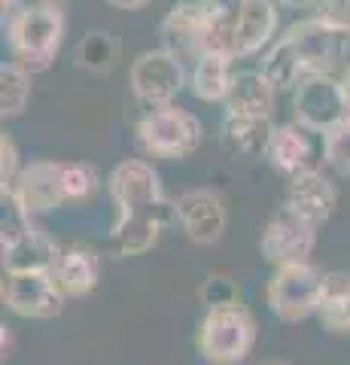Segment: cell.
I'll return each instance as SVG.
<instances>
[{"mask_svg":"<svg viewBox=\"0 0 350 365\" xmlns=\"http://www.w3.org/2000/svg\"><path fill=\"white\" fill-rule=\"evenodd\" d=\"M323 277L311 262H296V265L271 268L268 287H265V304L280 323H302L308 317H317L320 295H323Z\"/></svg>","mask_w":350,"mask_h":365,"instance_id":"5","label":"cell"},{"mask_svg":"<svg viewBox=\"0 0 350 365\" xmlns=\"http://www.w3.org/2000/svg\"><path fill=\"white\" fill-rule=\"evenodd\" d=\"M265 158H268V165L274 170H280L287 180L308 174V170H317L320 162H326L323 134L296 122V119L284 122L274 128V134H271Z\"/></svg>","mask_w":350,"mask_h":365,"instance_id":"12","label":"cell"},{"mask_svg":"<svg viewBox=\"0 0 350 365\" xmlns=\"http://www.w3.org/2000/svg\"><path fill=\"white\" fill-rule=\"evenodd\" d=\"M274 128L277 125H271V119L265 116H225L222 146L238 158H265Z\"/></svg>","mask_w":350,"mask_h":365,"instance_id":"21","label":"cell"},{"mask_svg":"<svg viewBox=\"0 0 350 365\" xmlns=\"http://www.w3.org/2000/svg\"><path fill=\"white\" fill-rule=\"evenodd\" d=\"M21 155H19V146L13 140V134H0V198L9 195V189L16 186V180L21 174Z\"/></svg>","mask_w":350,"mask_h":365,"instance_id":"29","label":"cell"},{"mask_svg":"<svg viewBox=\"0 0 350 365\" xmlns=\"http://www.w3.org/2000/svg\"><path fill=\"white\" fill-rule=\"evenodd\" d=\"M280 4H284V6H292V9H314V6H317L320 4V0H280Z\"/></svg>","mask_w":350,"mask_h":365,"instance_id":"33","label":"cell"},{"mask_svg":"<svg viewBox=\"0 0 350 365\" xmlns=\"http://www.w3.org/2000/svg\"><path fill=\"white\" fill-rule=\"evenodd\" d=\"M277 31V6L274 0H244L241 16L232 28V58H250L265 49Z\"/></svg>","mask_w":350,"mask_h":365,"instance_id":"18","label":"cell"},{"mask_svg":"<svg viewBox=\"0 0 350 365\" xmlns=\"http://www.w3.org/2000/svg\"><path fill=\"white\" fill-rule=\"evenodd\" d=\"M259 71L265 73V79L277 91H287V88H296L304 73H302V64L296 58V52H292V46L287 43V37H280L271 49L265 52L262 64H259Z\"/></svg>","mask_w":350,"mask_h":365,"instance_id":"24","label":"cell"},{"mask_svg":"<svg viewBox=\"0 0 350 365\" xmlns=\"http://www.w3.org/2000/svg\"><path fill=\"white\" fill-rule=\"evenodd\" d=\"M341 86H344V95H347V101H350V64L341 71Z\"/></svg>","mask_w":350,"mask_h":365,"instance_id":"35","label":"cell"},{"mask_svg":"<svg viewBox=\"0 0 350 365\" xmlns=\"http://www.w3.org/2000/svg\"><path fill=\"white\" fill-rule=\"evenodd\" d=\"M259 338V323L253 311L241 304L207 307L198 319L195 350L205 365H241L250 359Z\"/></svg>","mask_w":350,"mask_h":365,"instance_id":"3","label":"cell"},{"mask_svg":"<svg viewBox=\"0 0 350 365\" xmlns=\"http://www.w3.org/2000/svg\"><path fill=\"white\" fill-rule=\"evenodd\" d=\"M61 244L49 232L34 225V220L9 210L0 225V262L4 274H25V271H49Z\"/></svg>","mask_w":350,"mask_h":365,"instance_id":"7","label":"cell"},{"mask_svg":"<svg viewBox=\"0 0 350 365\" xmlns=\"http://www.w3.org/2000/svg\"><path fill=\"white\" fill-rule=\"evenodd\" d=\"M101 189V170L92 162H64V198L67 204H83Z\"/></svg>","mask_w":350,"mask_h":365,"instance_id":"26","label":"cell"},{"mask_svg":"<svg viewBox=\"0 0 350 365\" xmlns=\"http://www.w3.org/2000/svg\"><path fill=\"white\" fill-rule=\"evenodd\" d=\"M287 43L292 46L296 58L302 64V73H335L347 67L350 58V31L332 25L320 16L296 21L287 34Z\"/></svg>","mask_w":350,"mask_h":365,"instance_id":"6","label":"cell"},{"mask_svg":"<svg viewBox=\"0 0 350 365\" xmlns=\"http://www.w3.org/2000/svg\"><path fill=\"white\" fill-rule=\"evenodd\" d=\"M326 146V165L338 174L350 177V116L344 122H338L329 134H323Z\"/></svg>","mask_w":350,"mask_h":365,"instance_id":"28","label":"cell"},{"mask_svg":"<svg viewBox=\"0 0 350 365\" xmlns=\"http://www.w3.org/2000/svg\"><path fill=\"white\" fill-rule=\"evenodd\" d=\"M107 195L116 207L110 247L122 259L150 253L168 228L177 225L174 198L165 195L159 170L146 158H122L107 174Z\"/></svg>","mask_w":350,"mask_h":365,"instance_id":"1","label":"cell"},{"mask_svg":"<svg viewBox=\"0 0 350 365\" xmlns=\"http://www.w3.org/2000/svg\"><path fill=\"white\" fill-rule=\"evenodd\" d=\"M0 299L9 314L21 319H55L64 311V295L52 283L49 271H25V274H4Z\"/></svg>","mask_w":350,"mask_h":365,"instance_id":"13","label":"cell"},{"mask_svg":"<svg viewBox=\"0 0 350 365\" xmlns=\"http://www.w3.org/2000/svg\"><path fill=\"white\" fill-rule=\"evenodd\" d=\"M198 302L207 307H225V304H241L244 295H241V283L225 271H210L198 287Z\"/></svg>","mask_w":350,"mask_h":365,"instance_id":"27","label":"cell"},{"mask_svg":"<svg viewBox=\"0 0 350 365\" xmlns=\"http://www.w3.org/2000/svg\"><path fill=\"white\" fill-rule=\"evenodd\" d=\"M128 86L134 91V98L146 107L177 104V95L189 86V71L174 52L150 49V52H140L131 61Z\"/></svg>","mask_w":350,"mask_h":365,"instance_id":"8","label":"cell"},{"mask_svg":"<svg viewBox=\"0 0 350 365\" xmlns=\"http://www.w3.org/2000/svg\"><path fill=\"white\" fill-rule=\"evenodd\" d=\"M174 207H177V228L192 244L210 247L222 241L225 228H229V210H225L220 192L186 189L183 195L174 198Z\"/></svg>","mask_w":350,"mask_h":365,"instance_id":"14","label":"cell"},{"mask_svg":"<svg viewBox=\"0 0 350 365\" xmlns=\"http://www.w3.org/2000/svg\"><path fill=\"white\" fill-rule=\"evenodd\" d=\"M4 204H9L16 213L28 216V220H40V216H49L64 207V162L37 158V162L25 165Z\"/></svg>","mask_w":350,"mask_h":365,"instance_id":"11","label":"cell"},{"mask_svg":"<svg viewBox=\"0 0 350 365\" xmlns=\"http://www.w3.org/2000/svg\"><path fill=\"white\" fill-rule=\"evenodd\" d=\"M73 58H76V67H83L88 73H107L119 61V43L110 31H88L76 43Z\"/></svg>","mask_w":350,"mask_h":365,"instance_id":"23","label":"cell"},{"mask_svg":"<svg viewBox=\"0 0 350 365\" xmlns=\"http://www.w3.org/2000/svg\"><path fill=\"white\" fill-rule=\"evenodd\" d=\"M232 55L225 52H205L201 58L189 67V91L195 101L205 104H222L229 95V86L235 79Z\"/></svg>","mask_w":350,"mask_h":365,"instance_id":"20","label":"cell"},{"mask_svg":"<svg viewBox=\"0 0 350 365\" xmlns=\"http://www.w3.org/2000/svg\"><path fill=\"white\" fill-rule=\"evenodd\" d=\"M162 49L174 52L183 64H195L207 52V16L201 0H183L168 9L159 25Z\"/></svg>","mask_w":350,"mask_h":365,"instance_id":"15","label":"cell"},{"mask_svg":"<svg viewBox=\"0 0 350 365\" xmlns=\"http://www.w3.org/2000/svg\"><path fill=\"white\" fill-rule=\"evenodd\" d=\"M347 116H350V101L344 95L341 76L311 73L292 88V119L308 125V128L329 134Z\"/></svg>","mask_w":350,"mask_h":365,"instance_id":"10","label":"cell"},{"mask_svg":"<svg viewBox=\"0 0 350 365\" xmlns=\"http://www.w3.org/2000/svg\"><path fill=\"white\" fill-rule=\"evenodd\" d=\"M25 4H28V0H4V13H6V16H16Z\"/></svg>","mask_w":350,"mask_h":365,"instance_id":"34","label":"cell"},{"mask_svg":"<svg viewBox=\"0 0 350 365\" xmlns=\"http://www.w3.org/2000/svg\"><path fill=\"white\" fill-rule=\"evenodd\" d=\"M317 319L323 332L350 338V271H326Z\"/></svg>","mask_w":350,"mask_h":365,"instance_id":"22","label":"cell"},{"mask_svg":"<svg viewBox=\"0 0 350 365\" xmlns=\"http://www.w3.org/2000/svg\"><path fill=\"white\" fill-rule=\"evenodd\" d=\"M49 277L64 299H86L101 283V259L86 244H64L52 262Z\"/></svg>","mask_w":350,"mask_h":365,"instance_id":"16","label":"cell"},{"mask_svg":"<svg viewBox=\"0 0 350 365\" xmlns=\"http://www.w3.org/2000/svg\"><path fill=\"white\" fill-rule=\"evenodd\" d=\"M277 88L268 83L262 71H238L225 95V116H265L274 113Z\"/></svg>","mask_w":350,"mask_h":365,"instance_id":"19","label":"cell"},{"mask_svg":"<svg viewBox=\"0 0 350 365\" xmlns=\"http://www.w3.org/2000/svg\"><path fill=\"white\" fill-rule=\"evenodd\" d=\"M31 101V71L9 61L0 67V116L19 119Z\"/></svg>","mask_w":350,"mask_h":365,"instance_id":"25","label":"cell"},{"mask_svg":"<svg viewBox=\"0 0 350 365\" xmlns=\"http://www.w3.org/2000/svg\"><path fill=\"white\" fill-rule=\"evenodd\" d=\"M64 13L61 6L49 4H25L6 21V40L13 61L31 73H46L58 58L64 40Z\"/></svg>","mask_w":350,"mask_h":365,"instance_id":"2","label":"cell"},{"mask_svg":"<svg viewBox=\"0 0 350 365\" xmlns=\"http://www.w3.org/2000/svg\"><path fill=\"white\" fill-rule=\"evenodd\" d=\"M284 204L296 213H302L304 220H311L314 225H323V222L332 220L335 207H338L335 182L326 177L320 168L308 170V174H299V177H289Z\"/></svg>","mask_w":350,"mask_h":365,"instance_id":"17","label":"cell"},{"mask_svg":"<svg viewBox=\"0 0 350 365\" xmlns=\"http://www.w3.org/2000/svg\"><path fill=\"white\" fill-rule=\"evenodd\" d=\"M13 353H16V335H13V329L4 323V326H0V356L9 359Z\"/></svg>","mask_w":350,"mask_h":365,"instance_id":"31","label":"cell"},{"mask_svg":"<svg viewBox=\"0 0 350 365\" xmlns=\"http://www.w3.org/2000/svg\"><path fill=\"white\" fill-rule=\"evenodd\" d=\"M31 4H49V6H64L67 0H31Z\"/></svg>","mask_w":350,"mask_h":365,"instance_id":"36","label":"cell"},{"mask_svg":"<svg viewBox=\"0 0 350 365\" xmlns=\"http://www.w3.org/2000/svg\"><path fill=\"white\" fill-rule=\"evenodd\" d=\"M256 365H289V362H284V359H265V362H256Z\"/></svg>","mask_w":350,"mask_h":365,"instance_id":"37","label":"cell"},{"mask_svg":"<svg viewBox=\"0 0 350 365\" xmlns=\"http://www.w3.org/2000/svg\"><path fill=\"white\" fill-rule=\"evenodd\" d=\"M317 228L311 220H304L302 213H296L287 204L268 216V222L262 225L259 235V256H262L271 268L280 265H296V262H308L317 244Z\"/></svg>","mask_w":350,"mask_h":365,"instance_id":"9","label":"cell"},{"mask_svg":"<svg viewBox=\"0 0 350 365\" xmlns=\"http://www.w3.org/2000/svg\"><path fill=\"white\" fill-rule=\"evenodd\" d=\"M314 16L350 31V0H320V4L314 6Z\"/></svg>","mask_w":350,"mask_h":365,"instance_id":"30","label":"cell"},{"mask_svg":"<svg viewBox=\"0 0 350 365\" xmlns=\"http://www.w3.org/2000/svg\"><path fill=\"white\" fill-rule=\"evenodd\" d=\"M104 4L113 9H122V13H134V9H143L150 0H104Z\"/></svg>","mask_w":350,"mask_h":365,"instance_id":"32","label":"cell"},{"mask_svg":"<svg viewBox=\"0 0 350 365\" xmlns=\"http://www.w3.org/2000/svg\"><path fill=\"white\" fill-rule=\"evenodd\" d=\"M134 140L140 153L162 162H183L205 143V125L192 110L180 104L150 107L134 125Z\"/></svg>","mask_w":350,"mask_h":365,"instance_id":"4","label":"cell"}]
</instances>
